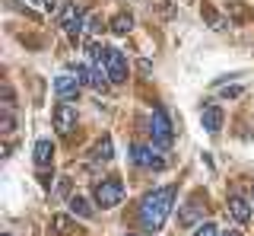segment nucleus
Wrapping results in <instances>:
<instances>
[{
    "label": "nucleus",
    "instance_id": "nucleus-1",
    "mask_svg": "<svg viewBox=\"0 0 254 236\" xmlns=\"http://www.w3.org/2000/svg\"><path fill=\"white\" fill-rule=\"evenodd\" d=\"M175 198H178V188H175V185L153 188V192L140 201V211H137L143 230H146V233L162 230L165 220H169V214H172V208H175Z\"/></svg>",
    "mask_w": 254,
    "mask_h": 236
},
{
    "label": "nucleus",
    "instance_id": "nucleus-2",
    "mask_svg": "<svg viewBox=\"0 0 254 236\" xmlns=\"http://www.w3.org/2000/svg\"><path fill=\"white\" fill-rule=\"evenodd\" d=\"M149 137H153V144L159 150H165V147H172V137H175V128H172V118L165 112L162 106L153 109V115H149Z\"/></svg>",
    "mask_w": 254,
    "mask_h": 236
},
{
    "label": "nucleus",
    "instance_id": "nucleus-3",
    "mask_svg": "<svg viewBox=\"0 0 254 236\" xmlns=\"http://www.w3.org/2000/svg\"><path fill=\"white\" fill-rule=\"evenodd\" d=\"M102 61H105V70H108L111 83H124L127 80V58H124L121 48H115V45H102Z\"/></svg>",
    "mask_w": 254,
    "mask_h": 236
},
{
    "label": "nucleus",
    "instance_id": "nucleus-4",
    "mask_svg": "<svg viewBox=\"0 0 254 236\" xmlns=\"http://www.w3.org/2000/svg\"><path fill=\"white\" fill-rule=\"evenodd\" d=\"M121 198H124V182L121 179H102V182L95 185V204H99L102 211L118 208Z\"/></svg>",
    "mask_w": 254,
    "mask_h": 236
},
{
    "label": "nucleus",
    "instance_id": "nucleus-5",
    "mask_svg": "<svg viewBox=\"0 0 254 236\" xmlns=\"http://www.w3.org/2000/svg\"><path fill=\"white\" fill-rule=\"evenodd\" d=\"M61 26H64V32L70 35V42H79V35H83V29H86V19H83V6H79L76 0H70V3L64 6Z\"/></svg>",
    "mask_w": 254,
    "mask_h": 236
},
{
    "label": "nucleus",
    "instance_id": "nucleus-6",
    "mask_svg": "<svg viewBox=\"0 0 254 236\" xmlns=\"http://www.w3.org/2000/svg\"><path fill=\"white\" fill-rule=\"evenodd\" d=\"M130 160L137 163L140 169H165V160L159 156V150H156V147L133 144V147H130Z\"/></svg>",
    "mask_w": 254,
    "mask_h": 236
},
{
    "label": "nucleus",
    "instance_id": "nucleus-7",
    "mask_svg": "<svg viewBox=\"0 0 254 236\" xmlns=\"http://www.w3.org/2000/svg\"><path fill=\"white\" fill-rule=\"evenodd\" d=\"M51 118H54V131H58V134H70V131L76 128V109L70 106V102H64V99L54 106Z\"/></svg>",
    "mask_w": 254,
    "mask_h": 236
},
{
    "label": "nucleus",
    "instance_id": "nucleus-8",
    "mask_svg": "<svg viewBox=\"0 0 254 236\" xmlns=\"http://www.w3.org/2000/svg\"><path fill=\"white\" fill-rule=\"evenodd\" d=\"M79 90H83V83H79L73 74H58V77H54V96H58V99L76 102L79 99Z\"/></svg>",
    "mask_w": 254,
    "mask_h": 236
},
{
    "label": "nucleus",
    "instance_id": "nucleus-9",
    "mask_svg": "<svg viewBox=\"0 0 254 236\" xmlns=\"http://www.w3.org/2000/svg\"><path fill=\"white\" fill-rule=\"evenodd\" d=\"M222 118H226V115H222V109H219V106H213V102L200 109V124H203V131H206V134H219Z\"/></svg>",
    "mask_w": 254,
    "mask_h": 236
},
{
    "label": "nucleus",
    "instance_id": "nucleus-10",
    "mask_svg": "<svg viewBox=\"0 0 254 236\" xmlns=\"http://www.w3.org/2000/svg\"><path fill=\"white\" fill-rule=\"evenodd\" d=\"M226 211H229V217H232L235 224H248V220H251V201L238 198V195H232V198H229Z\"/></svg>",
    "mask_w": 254,
    "mask_h": 236
},
{
    "label": "nucleus",
    "instance_id": "nucleus-11",
    "mask_svg": "<svg viewBox=\"0 0 254 236\" xmlns=\"http://www.w3.org/2000/svg\"><path fill=\"white\" fill-rule=\"evenodd\" d=\"M73 230H76L73 214H54L51 220H48V233H51V236H67Z\"/></svg>",
    "mask_w": 254,
    "mask_h": 236
},
{
    "label": "nucleus",
    "instance_id": "nucleus-12",
    "mask_svg": "<svg viewBox=\"0 0 254 236\" xmlns=\"http://www.w3.org/2000/svg\"><path fill=\"white\" fill-rule=\"evenodd\" d=\"M32 160H35V166H51V160H54V144H51L48 137L35 140V150H32Z\"/></svg>",
    "mask_w": 254,
    "mask_h": 236
},
{
    "label": "nucleus",
    "instance_id": "nucleus-13",
    "mask_svg": "<svg viewBox=\"0 0 254 236\" xmlns=\"http://www.w3.org/2000/svg\"><path fill=\"white\" fill-rule=\"evenodd\" d=\"M67 204H70V214L79 217V220H92V214H95V208L83 198V195H73V198H70Z\"/></svg>",
    "mask_w": 254,
    "mask_h": 236
},
{
    "label": "nucleus",
    "instance_id": "nucleus-14",
    "mask_svg": "<svg viewBox=\"0 0 254 236\" xmlns=\"http://www.w3.org/2000/svg\"><path fill=\"white\" fill-rule=\"evenodd\" d=\"M200 214H203V204H200V201H188L185 211L178 214V224H181V227H194L197 220H200Z\"/></svg>",
    "mask_w": 254,
    "mask_h": 236
},
{
    "label": "nucleus",
    "instance_id": "nucleus-15",
    "mask_svg": "<svg viewBox=\"0 0 254 236\" xmlns=\"http://www.w3.org/2000/svg\"><path fill=\"white\" fill-rule=\"evenodd\" d=\"M200 16L210 22V29H216V32H219V29H226V26H232V19H226L222 13H216L210 3H203V6H200Z\"/></svg>",
    "mask_w": 254,
    "mask_h": 236
},
{
    "label": "nucleus",
    "instance_id": "nucleus-16",
    "mask_svg": "<svg viewBox=\"0 0 254 236\" xmlns=\"http://www.w3.org/2000/svg\"><path fill=\"white\" fill-rule=\"evenodd\" d=\"M130 29H133V16H130V13H118V16L111 19V32H115V35H127Z\"/></svg>",
    "mask_w": 254,
    "mask_h": 236
},
{
    "label": "nucleus",
    "instance_id": "nucleus-17",
    "mask_svg": "<svg viewBox=\"0 0 254 236\" xmlns=\"http://www.w3.org/2000/svg\"><path fill=\"white\" fill-rule=\"evenodd\" d=\"M95 160L99 163H111V156H115V144H111V137H102L99 144H95Z\"/></svg>",
    "mask_w": 254,
    "mask_h": 236
},
{
    "label": "nucleus",
    "instance_id": "nucleus-18",
    "mask_svg": "<svg viewBox=\"0 0 254 236\" xmlns=\"http://www.w3.org/2000/svg\"><path fill=\"white\" fill-rule=\"evenodd\" d=\"M73 77L83 86H92V67H86V64H73Z\"/></svg>",
    "mask_w": 254,
    "mask_h": 236
},
{
    "label": "nucleus",
    "instance_id": "nucleus-19",
    "mask_svg": "<svg viewBox=\"0 0 254 236\" xmlns=\"http://www.w3.org/2000/svg\"><path fill=\"white\" fill-rule=\"evenodd\" d=\"M190 236H219V227L213 224V220H206V224H197V230Z\"/></svg>",
    "mask_w": 254,
    "mask_h": 236
},
{
    "label": "nucleus",
    "instance_id": "nucleus-20",
    "mask_svg": "<svg viewBox=\"0 0 254 236\" xmlns=\"http://www.w3.org/2000/svg\"><path fill=\"white\" fill-rule=\"evenodd\" d=\"M242 96V86H226V90H222V99H238Z\"/></svg>",
    "mask_w": 254,
    "mask_h": 236
},
{
    "label": "nucleus",
    "instance_id": "nucleus-21",
    "mask_svg": "<svg viewBox=\"0 0 254 236\" xmlns=\"http://www.w3.org/2000/svg\"><path fill=\"white\" fill-rule=\"evenodd\" d=\"M86 29H89L92 35H95V32H102V19H99V16H92L89 22H86Z\"/></svg>",
    "mask_w": 254,
    "mask_h": 236
},
{
    "label": "nucleus",
    "instance_id": "nucleus-22",
    "mask_svg": "<svg viewBox=\"0 0 254 236\" xmlns=\"http://www.w3.org/2000/svg\"><path fill=\"white\" fill-rule=\"evenodd\" d=\"M232 13H235V19H245V16H248V10H245V6H232Z\"/></svg>",
    "mask_w": 254,
    "mask_h": 236
},
{
    "label": "nucleus",
    "instance_id": "nucleus-23",
    "mask_svg": "<svg viewBox=\"0 0 254 236\" xmlns=\"http://www.w3.org/2000/svg\"><path fill=\"white\" fill-rule=\"evenodd\" d=\"M42 3H45V10H48V13L58 10V0H42Z\"/></svg>",
    "mask_w": 254,
    "mask_h": 236
},
{
    "label": "nucleus",
    "instance_id": "nucleus-24",
    "mask_svg": "<svg viewBox=\"0 0 254 236\" xmlns=\"http://www.w3.org/2000/svg\"><path fill=\"white\" fill-rule=\"evenodd\" d=\"M251 204H254V188H251Z\"/></svg>",
    "mask_w": 254,
    "mask_h": 236
},
{
    "label": "nucleus",
    "instance_id": "nucleus-25",
    "mask_svg": "<svg viewBox=\"0 0 254 236\" xmlns=\"http://www.w3.org/2000/svg\"><path fill=\"white\" fill-rule=\"evenodd\" d=\"M127 236H143V233H127Z\"/></svg>",
    "mask_w": 254,
    "mask_h": 236
},
{
    "label": "nucleus",
    "instance_id": "nucleus-26",
    "mask_svg": "<svg viewBox=\"0 0 254 236\" xmlns=\"http://www.w3.org/2000/svg\"><path fill=\"white\" fill-rule=\"evenodd\" d=\"M226 236H235V233H226Z\"/></svg>",
    "mask_w": 254,
    "mask_h": 236
}]
</instances>
